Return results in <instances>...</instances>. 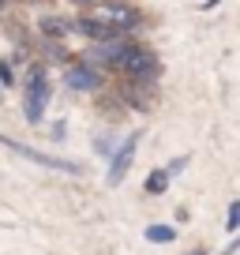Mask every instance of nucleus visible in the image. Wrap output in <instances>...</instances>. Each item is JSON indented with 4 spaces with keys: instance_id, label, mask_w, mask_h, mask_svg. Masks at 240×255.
Listing matches in <instances>:
<instances>
[{
    "instance_id": "f257e3e1",
    "label": "nucleus",
    "mask_w": 240,
    "mask_h": 255,
    "mask_svg": "<svg viewBox=\"0 0 240 255\" xmlns=\"http://www.w3.org/2000/svg\"><path fill=\"white\" fill-rule=\"evenodd\" d=\"M45 105H49V79H45V72H41V68H34V72H30V83H26V98H23L26 120H30V124H38L41 113H45Z\"/></svg>"
},
{
    "instance_id": "f03ea898",
    "label": "nucleus",
    "mask_w": 240,
    "mask_h": 255,
    "mask_svg": "<svg viewBox=\"0 0 240 255\" xmlns=\"http://www.w3.org/2000/svg\"><path fill=\"white\" fill-rule=\"evenodd\" d=\"M0 143L8 146V150H15L19 158H30V161H38V165H49V169H60V173H75V165L72 161H64V158H53V154H41V150H34V146H26V143H15V139H0Z\"/></svg>"
},
{
    "instance_id": "7ed1b4c3",
    "label": "nucleus",
    "mask_w": 240,
    "mask_h": 255,
    "mask_svg": "<svg viewBox=\"0 0 240 255\" xmlns=\"http://www.w3.org/2000/svg\"><path fill=\"white\" fill-rule=\"evenodd\" d=\"M135 146H139V135L124 139V146H120L117 154H113V165H109V188H117L120 180H124V173L131 169V161H135Z\"/></svg>"
},
{
    "instance_id": "20e7f679",
    "label": "nucleus",
    "mask_w": 240,
    "mask_h": 255,
    "mask_svg": "<svg viewBox=\"0 0 240 255\" xmlns=\"http://www.w3.org/2000/svg\"><path fill=\"white\" fill-rule=\"evenodd\" d=\"M120 64H124L135 79H150V75L158 72V60H154L150 53H143V49H124V53H120Z\"/></svg>"
},
{
    "instance_id": "39448f33",
    "label": "nucleus",
    "mask_w": 240,
    "mask_h": 255,
    "mask_svg": "<svg viewBox=\"0 0 240 255\" xmlns=\"http://www.w3.org/2000/svg\"><path fill=\"white\" fill-rule=\"evenodd\" d=\"M94 19L109 23L113 30H128V26H135V11H131L128 4H102V8L94 11Z\"/></svg>"
},
{
    "instance_id": "423d86ee",
    "label": "nucleus",
    "mask_w": 240,
    "mask_h": 255,
    "mask_svg": "<svg viewBox=\"0 0 240 255\" xmlns=\"http://www.w3.org/2000/svg\"><path fill=\"white\" fill-rule=\"evenodd\" d=\"M68 87H72V90H98V87H102V75L90 72L87 64H75L72 72H68Z\"/></svg>"
},
{
    "instance_id": "0eeeda50",
    "label": "nucleus",
    "mask_w": 240,
    "mask_h": 255,
    "mask_svg": "<svg viewBox=\"0 0 240 255\" xmlns=\"http://www.w3.org/2000/svg\"><path fill=\"white\" fill-rule=\"evenodd\" d=\"M75 30H79V34H87L90 41H109L113 34H117L109 23H102V19H94V15H90V19H79V23H75Z\"/></svg>"
},
{
    "instance_id": "6e6552de",
    "label": "nucleus",
    "mask_w": 240,
    "mask_h": 255,
    "mask_svg": "<svg viewBox=\"0 0 240 255\" xmlns=\"http://www.w3.org/2000/svg\"><path fill=\"white\" fill-rule=\"evenodd\" d=\"M146 240H154V244H173L176 229L173 225H150V229H146Z\"/></svg>"
},
{
    "instance_id": "1a4fd4ad",
    "label": "nucleus",
    "mask_w": 240,
    "mask_h": 255,
    "mask_svg": "<svg viewBox=\"0 0 240 255\" xmlns=\"http://www.w3.org/2000/svg\"><path fill=\"white\" fill-rule=\"evenodd\" d=\"M165 188H169V173L165 169H154V173L146 176V191H150V195H161Z\"/></svg>"
},
{
    "instance_id": "9d476101",
    "label": "nucleus",
    "mask_w": 240,
    "mask_h": 255,
    "mask_svg": "<svg viewBox=\"0 0 240 255\" xmlns=\"http://www.w3.org/2000/svg\"><path fill=\"white\" fill-rule=\"evenodd\" d=\"M41 34H49V38H64L68 23H64V19H41Z\"/></svg>"
},
{
    "instance_id": "9b49d317",
    "label": "nucleus",
    "mask_w": 240,
    "mask_h": 255,
    "mask_svg": "<svg viewBox=\"0 0 240 255\" xmlns=\"http://www.w3.org/2000/svg\"><path fill=\"white\" fill-rule=\"evenodd\" d=\"M225 225H229V229H240V203H233V207H229V218H225Z\"/></svg>"
},
{
    "instance_id": "f8f14e48",
    "label": "nucleus",
    "mask_w": 240,
    "mask_h": 255,
    "mask_svg": "<svg viewBox=\"0 0 240 255\" xmlns=\"http://www.w3.org/2000/svg\"><path fill=\"white\" fill-rule=\"evenodd\" d=\"M0 79L11 83V68H8V60H0Z\"/></svg>"
},
{
    "instance_id": "ddd939ff",
    "label": "nucleus",
    "mask_w": 240,
    "mask_h": 255,
    "mask_svg": "<svg viewBox=\"0 0 240 255\" xmlns=\"http://www.w3.org/2000/svg\"><path fill=\"white\" fill-rule=\"evenodd\" d=\"M237 252H240V237H237V240H233V244H229V248H225V255H237Z\"/></svg>"
},
{
    "instance_id": "4468645a",
    "label": "nucleus",
    "mask_w": 240,
    "mask_h": 255,
    "mask_svg": "<svg viewBox=\"0 0 240 255\" xmlns=\"http://www.w3.org/2000/svg\"><path fill=\"white\" fill-rule=\"evenodd\" d=\"M188 255H207V252H188Z\"/></svg>"
},
{
    "instance_id": "2eb2a0df",
    "label": "nucleus",
    "mask_w": 240,
    "mask_h": 255,
    "mask_svg": "<svg viewBox=\"0 0 240 255\" xmlns=\"http://www.w3.org/2000/svg\"><path fill=\"white\" fill-rule=\"evenodd\" d=\"M30 4H41V0H30Z\"/></svg>"
},
{
    "instance_id": "dca6fc26",
    "label": "nucleus",
    "mask_w": 240,
    "mask_h": 255,
    "mask_svg": "<svg viewBox=\"0 0 240 255\" xmlns=\"http://www.w3.org/2000/svg\"><path fill=\"white\" fill-rule=\"evenodd\" d=\"M0 8H4V0H0Z\"/></svg>"
}]
</instances>
